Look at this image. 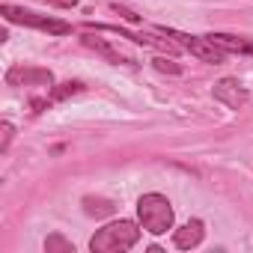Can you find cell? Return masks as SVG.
I'll return each instance as SVG.
<instances>
[{"label":"cell","mask_w":253,"mask_h":253,"mask_svg":"<svg viewBox=\"0 0 253 253\" xmlns=\"http://www.w3.org/2000/svg\"><path fill=\"white\" fill-rule=\"evenodd\" d=\"M140 241V229L131 220H116L101 226L92 238H89V250L92 253H122V250H131Z\"/></svg>","instance_id":"cell-1"},{"label":"cell","mask_w":253,"mask_h":253,"mask_svg":"<svg viewBox=\"0 0 253 253\" xmlns=\"http://www.w3.org/2000/svg\"><path fill=\"white\" fill-rule=\"evenodd\" d=\"M137 217L149 235H164L173 229V206L164 194H143L137 200Z\"/></svg>","instance_id":"cell-2"},{"label":"cell","mask_w":253,"mask_h":253,"mask_svg":"<svg viewBox=\"0 0 253 253\" xmlns=\"http://www.w3.org/2000/svg\"><path fill=\"white\" fill-rule=\"evenodd\" d=\"M0 15H3L9 24L36 27V30L54 33V36H69V33H72V24H66V21L51 18V15H39V12H33V9H24V6H12V3H3V6H0Z\"/></svg>","instance_id":"cell-3"},{"label":"cell","mask_w":253,"mask_h":253,"mask_svg":"<svg viewBox=\"0 0 253 253\" xmlns=\"http://www.w3.org/2000/svg\"><path fill=\"white\" fill-rule=\"evenodd\" d=\"M158 33H164V36H170L179 48H185V51H191L197 60H203V63H223L226 60V51H220L214 42H209V36H188V33H179V30H173V27H158Z\"/></svg>","instance_id":"cell-4"},{"label":"cell","mask_w":253,"mask_h":253,"mask_svg":"<svg viewBox=\"0 0 253 253\" xmlns=\"http://www.w3.org/2000/svg\"><path fill=\"white\" fill-rule=\"evenodd\" d=\"M6 84L9 86H54V75L36 66H12L6 72Z\"/></svg>","instance_id":"cell-5"},{"label":"cell","mask_w":253,"mask_h":253,"mask_svg":"<svg viewBox=\"0 0 253 253\" xmlns=\"http://www.w3.org/2000/svg\"><path fill=\"white\" fill-rule=\"evenodd\" d=\"M214 98H217L220 104H226L229 110H238V107H244V101H247V86H244L238 78H220V81L214 84Z\"/></svg>","instance_id":"cell-6"},{"label":"cell","mask_w":253,"mask_h":253,"mask_svg":"<svg viewBox=\"0 0 253 253\" xmlns=\"http://www.w3.org/2000/svg\"><path fill=\"white\" fill-rule=\"evenodd\" d=\"M81 42H84V45H86L89 51L101 54L104 60L116 63V66H119V63H125V66H134V60H131V57H125V54H122L119 48H113V45H110L107 39H98V36H92V33H84V39H81Z\"/></svg>","instance_id":"cell-7"},{"label":"cell","mask_w":253,"mask_h":253,"mask_svg":"<svg viewBox=\"0 0 253 253\" xmlns=\"http://www.w3.org/2000/svg\"><path fill=\"white\" fill-rule=\"evenodd\" d=\"M203 235H206L203 220H188L185 226L173 229V244H176L179 250H191V247H197V244L203 241Z\"/></svg>","instance_id":"cell-8"},{"label":"cell","mask_w":253,"mask_h":253,"mask_svg":"<svg viewBox=\"0 0 253 253\" xmlns=\"http://www.w3.org/2000/svg\"><path fill=\"white\" fill-rule=\"evenodd\" d=\"M209 42H214L226 54H250V39L229 36V33H209Z\"/></svg>","instance_id":"cell-9"},{"label":"cell","mask_w":253,"mask_h":253,"mask_svg":"<svg viewBox=\"0 0 253 253\" xmlns=\"http://www.w3.org/2000/svg\"><path fill=\"white\" fill-rule=\"evenodd\" d=\"M84 211L89 214V217H107V214H113L116 211V206H113V200H107V197H84Z\"/></svg>","instance_id":"cell-10"},{"label":"cell","mask_w":253,"mask_h":253,"mask_svg":"<svg viewBox=\"0 0 253 253\" xmlns=\"http://www.w3.org/2000/svg\"><path fill=\"white\" fill-rule=\"evenodd\" d=\"M45 253H75V244L66 241L60 232H54V235L45 238Z\"/></svg>","instance_id":"cell-11"},{"label":"cell","mask_w":253,"mask_h":253,"mask_svg":"<svg viewBox=\"0 0 253 253\" xmlns=\"http://www.w3.org/2000/svg\"><path fill=\"white\" fill-rule=\"evenodd\" d=\"M78 92H84V84H81V81H66V84H60V86L51 92V98H54V101H66V98H72V95H78Z\"/></svg>","instance_id":"cell-12"},{"label":"cell","mask_w":253,"mask_h":253,"mask_svg":"<svg viewBox=\"0 0 253 253\" xmlns=\"http://www.w3.org/2000/svg\"><path fill=\"white\" fill-rule=\"evenodd\" d=\"M152 66H155L158 72H164V75H182V66L173 63V57H170V60H167V57H155Z\"/></svg>","instance_id":"cell-13"},{"label":"cell","mask_w":253,"mask_h":253,"mask_svg":"<svg viewBox=\"0 0 253 253\" xmlns=\"http://www.w3.org/2000/svg\"><path fill=\"white\" fill-rule=\"evenodd\" d=\"M0 131H3V140H0V152H9V143H12V137H15L12 122H9V119H3V122H0Z\"/></svg>","instance_id":"cell-14"},{"label":"cell","mask_w":253,"mask_h":253,"mask_svg":"<svg viewBox=\"0 0 253 253\" xmlns=\"http://www.w3.org/2000/svg\"><path fill=\"white\" fill-rule=\"evenodd\" d=\"M110 9H113L116 15H122L125 21H131V24H137V21H140V15H137V12H131V9H125V6H119V3H110Z\"/></svg>","instance_id":"cell-15"},{"label":"cell","mask_w":253,"mask_h":253,"mask_svg":"<svg viewBox=\"0 0 253 253\" xmlns=\"http://www.w3.org/2000/svg\"><path fill=\"white\" fill-rule=\"evenodd\" d=\"M48 6H57V9H75L78 0H45Z\"/></svg>","instance_id":"cell-16"},{"label":"cell","mask_w":253,"mask_h":253,"mask_svg":"<svg viewBox=\"0 0 253 253\" xmlns=\"http://www.w3.org/2000/svg\"><path fill=\"white\" fill-rule=\"evenodd\" d=\"M51 101H54V98H33V101H30V107H33V113H42Z\"/></svg>","instance_id":"cell-17"},{"label":"cell","mask_w":253,"mask_h":253,"mask_svg":"<svg viewBox=\"0 0 253 253\" xmlns=\"http://www.w3.org/2000/svg\"><path fill=\"white\" fill-rule=\"evenodd\" d=\"M247 57H253V39H250V54H247Z\"/></svg>","instance_id":"cell-18"}]
</instances>
